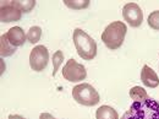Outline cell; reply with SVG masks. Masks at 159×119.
Here are the masks:
<instances>
[{"instance_id": "2e32d148", "label": "cell", "mask_w": 159, "mask_h": 119, "mask_svg": "<svg viewBox=\"0 0 159 119\" xmlns=\"http://www.w3.org/2000/svg\"><path fill=\"white\" fill-rule=\"evenodd\" d=\"M14 6H16L17 9H20L22 12H30L34 6H36V1L34 0H26V1H11Z\"/></svg>"}, {"instance_id": "3957f363", "label": "cell", "mask_w": 159, "mask_h": 119, "mask_svg": "<svg viewBox=\"0 0 159 119\" xmlns=\"http://www.w3.org/2000/svg\"><path fill=\"white\" fill-rule=\"evenodd\" d=\"M74 43L77 50V54L83 60H92L97 55V43L88 33L83 30L76 28L74 31Z\"/></svg>"}, {"instance_id": "52a82bcc", "label": "cell", "mask_w": 159, "mask_h": 119, "mask_svg": "<svg viewBox=\"0 0 159 119\" xmlns=\"http://www.w3.org/2000/svg\"><path fill=\"white\" fill-rule=\"evenodd\" d=\"M122 16L131 27H139L143 21V11L136 2H129L122 7Z\"/></svg>"}, {"instance_id": "ac0fdd59", "label": "cell", "mask_w": 159, "mask_h": 119, "mask_svg": "<svg viewBox=\"0 0 159 119\" xmlns=\"http://www.w3.org/2000/svg\"><path fill=\"white\" fill-rule=\"evenodd\" d=\"M148 25L151 28L159 31V10H156L149 14L148 16Z\"/></svg>"}, {"instance_id": "8fae6325", "label": "cell", "mask_w": 159, "mask_h": 119, "mask_svg": "<svg viewBox=\"0 0 159 119\" xmlns=\"http://www.w3.org/2000/svg\"><path fill=\"white\" fill-rule=\"evenodd\" d=\"M97 119H119L118 112L110 106H100L96 113Z\"/></svg>"}, {"instance_id": "6da1fadb", "label": "cell", "mask_w": 159, "mask_h": 119, "mask_svg": "<svg viewBox=\"0 0 159 119\" xmlns=\"http://www.w3.org/2000/svg\"><path fill=\"white\" fill-rule=\"evenodd\" d=\"M121 119H159V101L149 98L144 102H134Z\"/></svg>"}, {"instance_id": "30bf717a", "label": "cell", "mask_w": 159, "mask_h": 119, "mask_svg": "<svg viewBox=\"0 0 159 119\" xmlns=\"http://www.w3.org/2000/svg\"><path fill=\"white\" fill-rule=\"evenodd\" d=\"M5 35H6L9 42L14 47H16V48L23 45L25 42H26V38H27V35L23 32V30L21 27H19V26H15V27L10 28Z\"/></svg>"}, {"instance_id": "8992f818", "label": "cell", "mask_w": 159, "mask_h": 119, "mask_svg": "<svg viewBox=\"0 0 159 119\" xmlns=\"http://www.w3.org/2000/svg\"><path fill=\"white\" fill-rule=\"evenodd\" d=\"M49 63V52L45 45H37L30 54V65L32 70L39 73L47 68Z\"/></svg>"}, {"instance_id": "d6986e66", "label": "cell", "mask_w": 159, "mask_h": 119, "mask_svg": "<svg viewBox=\"0 0 159 119\" xmlns=\"http://www.w3.org/2000/svg\"><path fill=\"white\" fill-rule=\"evenodd\" d=\"M39 119H57L54 118L52 114H49V113H42L39 116Z\"/></svg>"}, {"instance_id": "9a60e30c", "label": "cell", "mask_w": 159, "mask_h": 119, "mask_svg": "<svg viewBox=\"0 0 159 119\" xmlns=\"http://www.w3.org/2000/svg\"><path fill=\"white\" fill-rule=\"evenodd\" d=\"M42 37V28L38 26H33L27 32V40L32 44H36Z\"/></svg>"}, {"instance_id": "7a4b0ae2", "label": "cell", "mask_w": 159, "mask_h": 119, "mask_svg": "<svg viewBox=\"0 0 159 119\" xmlns=\"http://www.w3.org/2000/svg\"><path fill=\"white\" fill-rule=\"evenodd\" d=\"M127 32V27L121 21H114L108 25L102 33V40L110 50H116L122 45L125 36Z\"/></svg>"}, {"instance_id": "9c48e42d", "label": "cell", "mask_w": 159, "mask_h": 119, "mask_svg": "<svg viewBox=\"0 0 159 119\" xmlns=\"http://www.w3.org/2000/svg\"><path fill=\"white\" fill-rule=\"evenodd\" d=\"M141 80L143 82V85L146 87H151L154 88L159 85V78L156 74V71L148 66V65H143L142 71H141Z\"/></svg>"}, {"instance_id": "5bb4252c", "label": "cell", "mask_w": 159, "mask_h": 119, "mask_svg": "<svg viewBox=\"0 0 159 119\" xmlns=\"http://www.w3.org/2000/svg\"><path fill=\"white\" fill-rule=\"evenodd\" d=\"M64 4L74 10H81L89 6V0H64Z\"/></svg>"}, {"instance_id": "4fadbf2b", "label": "cell", "mask_w": 159, "mask_h": 119, "mask_svg": "<svg viewBox=\"0 0 159 119\" xmlns=\"http://www.w3.org/2000/svg\"><path fill=\"white\" fill-rule=\"evenodd\" d=\"M130 97L134 99V102H144V101L151 98L148 96L147 91L139 86H135L130 90Z\"/></svg>"}, {"instance_id": "277c9868", "label": "cell", "mask_w": 159, "mask_h": 119, "mask_svg": "<svg viewBox=\"0 0 159 119\" xmlns=\"http://www.w3.org/2000/svg\"><path fill=\"white\" fill-rule=\"evenodd\" d=\"M72 97L82 106H96L100 101L98 91L89 83H80L72 88Z\"/></svg>"}, {"instance_id": "e0dca14e", "label": "cell", "mask_w": 159, "mask_h": 119, "mask_svg": "<svg viewBox=\"0 0 159 119\" xmlns=\"http://www.w3.org/2000/svg\"><path fill=\"white\" fill-rule=\"evenodd\" d=\"M53 65H54V70H53V76L57 75L59 68L61 66V63L64 61V53L61 50H57L54 54H53Z\"/></svg>"}, {"instance_id": "7c38bea8", "label": "cell", "mask_w": 159, "mask_h": 119, "mask_svg": "<svg viewBox=\"0 0 159 119\" xmlns=\"http://www.w3.org/2000/svg\"><path fill=\"white\" fill-rule=\"evenodd\" d=\"M16 52V47H14L6 37V35H1L0 37V54L1 58L2 57H10L12 54H15Z\"/></svg>"}, {"instance_id": "5b68a950", "label": "cell", "mask_w": 159, "mask_h": 119, "mask_svg": "<svg viewBox=\"0 0 159 119\" xmlns=\"http://www.w3.org/2000/svg\"><path fill=\"white\" fill-rule=\"evenodd\" d=\"M62 76L70 82H79L86 79L87 70L82 64L77 63L75 59H70L62 68Z\"/></svg>"}, {"instance_id": "ffe728a7", "label": "cell", "mask_w": 159, "mask_h": 119, "mask_svg": "<svg viewBox=\"0 0 159 119\" xmlns=\"http://www.w3.org/2000/svg\"><path fill=\"white\" fill-rule=\"evenodd\" d=\"M9 119H26V118L21 117L19 114H10V116H9Z\"/></svg>"}, {"instance_id": "ba28073f", "label": "cell", "mask_w": 159, "mask_h": 119, "mask_svg": "<svg viewBox=\"0 0 159 119\" xmlns=\"http://www.w3.org/2000/svg\"><path fill=\"white\" fill-rule=\"evenodd\" d=\"M21 16H22V11L20 9H17L16 6H14L11 1H1V6H0L1 22L9 23V22L20 21Z\"/></svg>"}]
</instances>
